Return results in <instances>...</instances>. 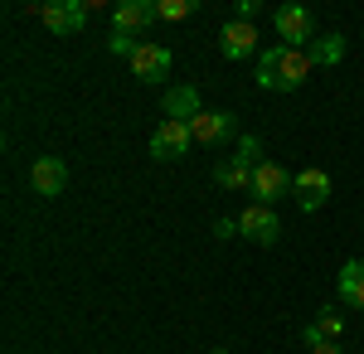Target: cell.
Wrapping results in <instances>:
<instances>
[{"label": "cell", "mask_w": 364, "mask_h": 354, "mask_svg": "<svg viewBox=\"0 0 364 354\" xmlns=\"http://www.w3.org/2000/svg\"><path fill=\"white\" fill-rule=\"evenodd\" d=\"M316 68L311 63L306 49H262V58H257V68H252V78H257V87H267V92H296L301 82H306V73Z\"/></svg>", "instance_id": "obj_1"}, {"label": "cell", "mask_w": 364, "mask_h": 354, "mask_svg": "<svg viewBox=\"0 0 364 354\" xmlns=\"http://www.w3.org/2000/svg\"><path fill=\"white\" fill-rule=\"evenodd\" d=\"M272 29L287 39V49L316 44V20H311L306 5H277V10H272Z\"/></svg>", "instance_id": "obj_2"}, {"label": "cell", "mask_w": 364, "mask_h": 354, "mask_svg": "<svg viewBox=\"0 0 364 354\" xmlns=\"http://www.w3.org/2000/svg\"><path fill=\"white\" fill-rule=\"evenodd\" d=\"M291 185H296V175H287V165L277 161H262L257 170H252V204H262V209H272L282 194H291Z\"/></svg>", "instance_id": "obj_3"}, {"label": "cell", "mask_w": 364, "mask_h": 354, "mask_svg": "<svg viewBox=\"0 0 364 354\" xmlns=\"http://www.w3.org/2000/svg\"><path fill=\"white\" fill-rule=\"evenodd\" d=\"M44 25H49V34H78L87 20V5L83 0H44V5H29Z\"/></svg>", "instance_id": "obj_4"}, {"label": "cell", "mask_w": 364, "mask_h": 354, "mask_svg": "<svg viewBox=\"0 0 364 354\" xmlns=\"http://www.w3.org/2000/svg\"><path fill=\"white\" fill-rule=\"evenodd\" d=\"M195 146V132H190V122H161L151 141H146V151L156 156V161H180L185 151Z\"/></svg>", "instance_id": "obj_5"}, {"label": "cell", "mask_w": 364, "mask_h": 354, "mask_svg": "<svg viewBox=\"0 0 364 354\" xmlns=\"http://www.w3.org/2000/svg\"><path fill=\"white\" fill-rule=\"evenodd\" d=\"M238 238H248V243H257V247H272L282 238V218L272 214V209H262V204H252V209L238 214Z\"/></svg>", "instance_id": "obj_6"}, {"label": "cell", "mask_w": 364, "mask_h": 354, "mask_svg": "<svg viewBox=\"0 0 364 354\" xmlns=\"http://www.w3.org/2000/svg\"><path fill=\"white\" fill-rule=\"evenodd\" d=\"M29 185H34V194H44V199L63 194V185H68V161L63 156H39V161L29 165Z\"/></svg>", "instance_id": "obj_7"}, {"label": "cell", "mask_w": 364, "mask_h": 354, "mask_svg": "<svg viewBox=\"0 0 364 354\" xmlns=\"http://www.w3.org/2000/svg\"><path fill=\"white\" fill-rule=\"evenodd\" d=\"M151 20H156V0H122L112 10V34H146L151 29Z\"/></svg>", "instance_id": "obj_8"}, {"label": "cell", "mask_w": 364, "mask_h": 354, "mask_svg": "<svg viewBox=\"0 0 364 354\" xmlns=\"http://www.w3.org/2000/svg\"><path fill=\"white\" fill-rule=\"evenodd\" d=\"M291 194H296L301 214H316V209H326V199H331V175H326V170H301L296 185H291Z\"/></svg>", "instance_id": "obj_9"}, {"label": "cell", "mask_w": 364, "mask_h": 354, "mask_svg": "<svg viewBox=\"0 0 364 354\" xmlns=\"http://www.w3.org/2000/svg\"><path fill=\"white\" fill-rule=\"evenodd\" d=\"M219 49H224V58H252L257 54V25L252 20H228L219 29Z\"/></svg>", "instance_id": "obj_10"}, {"label": "cell", "mask_w": 364, "mask_h": 354, "mask_svg": "<svg viewBox=\"0 0 364 354\" xmlns=\"http://www.w3.org/2000/svg\"><path fill=\"white\" fill-rule=\"evenodd\" d=\"M190 132H195V146H224L233 136V112H199L195 122H190Z\"/></svg>", "instance_id": "obj_11"}, {"label": "cell", "mask_w": 364, "mask_h": 354, "mask_svg": "<svg viewBox=\"0 0 364 354\" xmlns=\"http://www.w3.org/2000/svg\"><path fill=\"white\" fill-rule=\"evenodd\" d=\"M170 63H175V54H170L166 44H141L136 58H132V73H136L141 82H161L170 73Z\"/></svg>", "instance_id": "obj_12"}, {"label": "cell", "mask_w": 364, "mask_h": 354, "mask_svg": "<svg viewBox=\"0 0 364 354\" xmlns=\"http://www.w3.org/2000/svg\"><path fill=\"white\" fill-rule=\"evenodd\" d=\"M161 107H166V122H195L199 112H204V107H199V87H195V82H185V87H170Z\"/></svg>", "instance_id": "obj_13"}, {"label": "cell", "mask_w": 364, "mask_h": 354, "mask_svg": "<svg viewBox=\"0 0 364 354\" xmlns=\"http://www.w3.org/2000/svg\"><path fill=\"white\" fill-rule=\"evenodd\" d=\"M340 301L350 311H364V257H350L340 267Z\"/></svg>", "instance_id": "obj_14"}, {"label": "cell", "mask_w": 364, "mask_h": 354, "mask_svg": "<svg viewBox=\"0 0 364 354\" xmlns=\"http://www.w3.org/2000/svg\"><path fill=\"white\" fill-rule=\"evenodd\" d=\"M252 170L257 165H248L243 156H228V161H219L214 180H219V190H252Z\"/></svg>", "instance_id": "obj_15"}, {"label": "cell", "mask_w": 364, "mask_h": 354, "mask_svg": "<svg viewBox=\"0 0 364 354\" xmlns=\"http://www.w3.org/2000/svg\"><path fill=\"white\" fill-rule=\"evenodd\" d=\"M306 54H311V63H316V68H336L340 58H345V39H340V34H321Z\"/></svg>", "instance_id": "obj_16"}, {"label": "cell", "mask_w": 364, "mask_h": 354, "mask_svg": "<svg viewBox=\"0 0 364 354\" xmlns=\"http://www.w3.org/2000/svg\"><path fill=\"white\" fill-rule=\"evenodd\" d=\"M195 0H156V20H190Z\"/></svg>", "instance_id": "obj_17"}, {"label": "cell", "mask_w": 364, "mask_h": 354, "mask_svg": "<svg viewBox=\"0 0 364 354\" xmlns=\"http://www.w3.org/2000/svg\"><path fill=\"white\" fill-rule=\"evenodd\" d=\"M141 44H146V39H132V34H112V39H107V54H112V58H136Z\"/></svg>", "instance_id": "obj_18"}, {"label": "cell", "mask_w": 364, "mask_h": 354, "mask_svg": "<svg viewBox=\"0 0 364 354\" xmlns=\"http://www.w3.org/2000/svg\"><path fill=\"white\" fill-rule=\"evenodd\" d=\"M316 326H321V335H326V340H336V335H345V316L331 306V311H321V321H316Z\"/></svg>", "instance_id": "obj_19"}, {"label": "cell", "mask_w": 364, "mask_h": 354, "mask_svg": "<svg viewBox=\"0 0 364 354\" xmlns=\"http://www.w3.org/2000/svg\"><path fill=\"white\" fill-rule=\"evenodd\" d=\"M233 156H243L248 165H262V136H238V151Z\"/></svg>", "instance_id": "obj_20"}, {"label": "cell", "mask_w": 364, "mask_h": 354, "mask_svg": "<svg viewBox=\"0 0 364 354\" xmlns=\"http://www.w3.org/2000/svg\"><path fill=\"white\" fill-rule=\"evenodd\" d=\"M214 238H219V243H224V238H238V218H219V223H214Z\"/></svg>", "instance_id": "obj_21"}, {"label": "cell", "mask_w": 364, "mask_h": 354, "mask_svg": "<svg viewBox=\"0 0 364 354\" xmlns=\"http://www.w3.org/2000/svg\"><path fill=\"white\" fill-rule=\"evenodd\" d=\"M301 345H306V354L316 350V345H326V335H321V326H306V330H301Z\"/></svg>", "instance_id": "obj_22"}, {"label": "cell", "mask_w": 364, "mask_h": 354, "mask_svg": "<svg viewBox=\"0 0 364 354\" xmlns=\"http://www.w3.org/2000/svg\"><path fill=\"white\" fill-rule=\"evenodd\" d=\"M257 10H262L257 0H238V20H257Z\"/></svg>", "instance_id": "obj_23"}, {"label": "cell", "mask_w": 364, "mask_h": 354, "mask_svg": "<svg viewBox=\"0 0 364 354\" xmlns=\"http://www.w3.org/2000/svg\"><path fill=\"white\" fill-rule=\"evenodd\" d=\"M311 354H345V350H340V340H326V345H316Z\"/></svg>", "instance_id": "obj_24"}, {"label": "cell", "mask_w": 364, "mask_h": 354, "mask_svg": "<svg viewBox=\"0 0 364 354\" xmlns=\"http://www.w3.org/2000/svg\"><path fill=\"white\" fill-rule=\"evenodd\" d=\"M214 354H233V350H214Z\"/></svg>", "instance_id": "obj_25"}]
</instances>
